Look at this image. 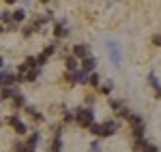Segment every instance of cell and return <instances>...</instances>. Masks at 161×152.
Masks as SVG:
<instances>
[{
    "instance_id": "24",
    "label": "cell",
    "mask_w": 161,
    "mask_h": 152,
    "mask_svg": "<svg viewBox=\"0 0 161 152\" xmlns=\"http://www.w3.org/2000/svg\"><path fill=\"white\" fill-rule=\"evenodd\" d=\"M110 105L114 107V109H120V107H123V103H120V101H116V99H110Z\"/></svg>"
},
{
    "instance_id": "11",
    "label": "cell",
    "mask_w": 161,
    "mask_h": 152,
    "mask_svg": "<svg viewBox=\"0 0 161 152\" xmlns=\"http://www.w3.org/2000/svg\"><path fill=\"white\" fill-rule=\"evenodd\" d=\"M52 152H62V139H60V135H54V141H52Z\"/></svg>"
},
{
    "instance_id": "15",
    "label": "cell",
    "mask_w": 161,
    "mask_h": 152,
    "mask_svg": "<svg viewBox=\"0 0 161 152\" xmlns=\"http://www.w3.org/2000/svg\"><path fill=\"white\" fill-rule=\"evenodd\" d=\"M13 128H15V133H17V135H26V133H28V131H26V124L22 122V120H19V122H17Z\"/></svg>"
},
{
    "instance_id": "9",
    "label": "cell",
    "mask_w": 161,
    "mask_h": 152,
    "mask_svg": "<svg viewBox=\"0 0 161 152\" xmlns=\"http://www.w3.org/2000/svg\"><path fill=\"white\" fill-rule=\"evenodd\" d=\"M73 77H75V84H88V73H84V71H75Z\"/></svg>"
},
{
    "instance_id": "13",
    "label": "cell",
    "mask_w": 161,
    "mask_h": 152,
    "mask_svg": "<svg viewBox=\"0 0 161 152\" xmlns=\"http://www.w3.org/2000/svg\"><path fill=\"white\" fill-rule=\"evenodd\" d=\"M26 112L30 114V118H32V120H37V122H41V120H43V116L39 114V112L35 109V107H26Z\"/></svg>"
},
{
    "instance_id": "14",
    "label": "cell",
    "mask_w": 161,
    "mask_h": 152,
    "mask_svg": "<svg viewBox=\"0 0 161 152\" xmlns=\"http://www.w3.org/2000/svg\"><path fill=\"white\" fill-rule=\"evenodd\" d=\"M88 84H90V86H101V77L97 75V73H90V75H88Z\"/></svg>"
},
{
    "instance_id": "27",
    "label": "cell",
    "mask_w": 161,
    "mask_h": 152,
    "mask_svg": "<svg viewBox=\"0 0 161 152\" xmlns=\"http://www.w3.org/2000/svg\"><path fill=\"white\" fill-rule=\"evenodd\" d=\"M90 150H92V152H99V141H92V144H90Z\"/></svg>"
},
{
    "instance_id": "8",
    "label": "cell",
    "mask_w": 161,
    "mask_h": 152,
    "mask_svg": "<svg viewBox=\"0 0 161 152\" xmlns=\"http://www.w3.org/2000/svg\"><path fill=\"white\" fill-rule=\"evenodd\" d=\"M64 66H67L69 73H75V71H77V58H75V56H69V58L64 60Z\"/></svg>"
},
{
    "instance_id": "17",
    "label": "cell",
    "mask_w": 161,
    "mask_h": 152,
    "mask_svg": "<svg viewBox=\"0 0 161 152\" xmlns=\"http://www.w3.org/2000/svg\"><path fill=\"white\" fill-rule=\"evenodd\" d=\"M47 60H50V58H47L45 54H39V56H37V66H43V64L47 62Z\"/></svg>"
},
{
    "instance_id": "19",
    "label": "cell",
    "mask_w": 161,
    "mask_h": 152,
    "mask_svg": "<svg viewBox=\"0 0 161 152\" xmlns=\"http://www.w3.org/2000/svg\"><path fill=\"white\" fill-rule=\"evenodd\" d=\"M118 116H120V118H125V120H129V116H131V112H129L127 107H120V109H118Z\"/></svg>"
},
{
    "instance_id": "12",
    "label": "cell",
    "mask_w": 161,
    "mask_h": 152,
    "mask_svg": "<svg viewBox=\"0 0 161 152\" xmlns=\"http://www.w3.org/2000/svg\"><path fill=\"white\" fill-rule=\"evenodd\" d=\"M13 105H15V107H24V105H26L24 94H19V92H17V94L13 97Z\"/></svg>"
},
{
    "instance_id": "26",
    "label": "cell",
    "mask_w": 161,
    "mask_h": 152,
    "mask_svg": "<svg viewBox=\"0 0 161 152\" xmlns=\"http://www.w3.org/2000/svg\"><path fill=\"white\" fill-rule=\"evenodd\" d=\"M144 152H159V148H157V146H153V144H148V146H146V150Z\"/></svg>"
},
{
    "instance_id": "1",
    "label": "cell",
    "mask_w": 161,
    "mask_h": 152,
    "mask_svg": "<svg viewBox=\"0 0 161 152\" xmlns=\"http://www.w3.org/2000/svg\"><path fill=\"white\" fill-rule=\"evenodd\" d=\"M75 120H77V124L80 127L88 128L92 124V120H95V112L90 109V107H82V109H77L75 112Z\"/></svg>"
},
{
    "instance_id": "20",
    "label": "cell",
    "mask_w": 161,
    "mask_h": 152,
    "mask_svg": "<svg viewBox=\"0 0 161 152\" xmlns=\"http://www.w3.org/2000/svg\"><path fill=\"white\" fill-rule=\"evenodd\" d=\"M0 22H11V11H2L0 13Z\"/></svg>"
},
{
    "instance_id": "16",
    "label": "cell",
    "mask_w": 161,
    "mask_h": 152,
    "mask_svg": "<svg viewBox=\"0 0 161 152\" xmlns=\"http://www.w3.org/2000/svg\"><path fill=\"white\" fill-rule=\"evenodd\" d=\"M99 88H101V92H103V94L108 97V94L112 92V88H114V86H112V81H105V84H101Z\"/></svg>"
},
{
    "instance_id": "28",
    "label": "cell",
    "mask_w": 161,
    "mask_h": 152,
    "mask_svg": "<svg viewBox=\"0 0 161 152\" xmlns=\"http://www.w3.org/2000/svg\"><path fill=\"white\" fill-rule=\"evenodd\" d=\"M7 30H17V24H15V22H9V24H7Z\"/></svg>"
},
{
    "instance_id": "23",
    "label": "cell",
    "mask_w": 161,
    "mask_h": 152,
    "mask_svg": "<svg viewBox=\"0 0 161 152\" xmlns=\"http://www.w3.org/2000/svg\"><path fill=\"white\" fill-rule=\"evenodd\" d=\"M75 120V112H67L64 114V122H73Z\"/></svg>"
},
{
    "instance_id": "18",
    "label": "cell",
    "mask_w": 161,
    "mask_h": 152,
    "mask_svg": "<svg viewBox=\"0 0 161 152\" xmlns=\"http://www.w3.org/2000/svg\"><path fill=\"white\" fill-rule=\"evenodd\" d=\"M54 51H56V43H52V45H47V47L43 50V54H45V56L50 58V56H52V54H54Z\"/></svg>"
},
{
    "instance_id": "6",
    "label": "cell",
    "mask_w": 161,
    "mask_h": 152,
    "mask_svg": "<svg viewBox=\"0 0 161 152\" xmlns=\"http://www.w3.org/2000/svg\"><path fill=\"white\" fill-rule=\"evenodd\" d=\"M54 37L56 39H67L69 37V28L64 24H56V28H54Z\"/></svg>"
},
{
    "instance_id": "29",
    "label": "cell",
    "mask_w": 161,
    "mask_h": 152,
    "mask_svg": "<svg viewBox=\"0 0 161 152\" xmlns=\"http://www.w3.org/2000/svg\"><path fill=\"white\" fill-rule=\"evenodd\" d=\"M2 66H4V58L0 56V69H2Z\"/></svg>"
},
{
    "instance_id": "3",
    "label": "cell",
    "mask_w": 161,
    "mask_h": 152,
    "mask_svg": "<svg viewBox=\"0 0 161 152\" xmlns=\"http://www.w3.org/2000/svg\"><path fill=\"white\" fill-rule=\"evenodd\" d=\"M73 56L77 60H84V58L90 56V47L84 45V43H77V45H73Z\"/></svg>"
},
{
    "instance_id": "22",
    "label": "cell",
    "mask_w": 161,
    "mask_h": 152,
    "mask_svg": "<svg viewBox=\"0 0 161 152\" xmlns=\"http://www.w3.org/2000/svg\"><path fill=\"white\" fill-rule=\"evenodd\" d=\"M7 122H9L11 127H15V124L19 122V116H9V118H7Z\"/></svg>"
},
{
    "instance_id": "2",
    "label": "cell",
    "mask_w": 161,
    "mask_h": 152,
    "mask_svg": "<svg viewBox=\"0 0 161 152\" xmlns=\"http://www.w3.org/2000/svg\"><path fill=\"white\" fill-rule=\"evenodd\" d=\"M116 131H118V122L116 120H108V122L99 124V137H110Z\"/></svg>"
},
{
    "instance_id": "30",
    "label": "cell",
    "mask_w": 161,
    "mask_h": 152,
    "mask_svg": "<svg viewBox=\"0 0 161 152\" xmlns=\"http://www.w3.org/2000/svg\"><path fill=\"white\" fill-rule=\"evenodd\" d=\"M2 30H4V28H2V24H0V32H2Z\"/></svg>"
},
{
    "instance_id": "7",
    "label": "cell",
    "mask_w": 161,
    "mask_h": 152,
    "mask_svg": "<svg viewBox=\"0 0 161 152\" xmlns=\"http://www.w3.org/2000/svg\"><path fill=\"white\" fill-rule=\"evenodd\" d=\"M24 19H26V11L24 9H15V11H11V22L19 24V22H24Z\"/></svg>"
},
{
    "instance_id": "5",
    "label": "cell",
    "mask_w": 161,
    "mask_h": 152,
    "mask_svg": "<svg viewBox=\"0 0 161 152\" xmlns=\"http://www.w3.org/2000/svg\"><path fill=\"white\" fill-rule=\"evenodd\" d=\"M95 66H97V60H95L92 56H88V58H84V60H82V71H84V73H88V75L95 71Z\"/></svg>"
},
{
    "instance_id": "25",
    "label": "cell",
    "mask_w": 161,
    "mask_h": 152,
    "mask_svg": "<svg viewBox=\"0 0 161 152\" xmlns=\"http://www.w3.org/2000/svg\"><path fill=\"white\" fill-rule=\"evenodd\" d=\"M153 45H155V47H161V34H155V37H153Z\"/></svg>"
},
{
    "instance_id": "21",
    "label": "cell",
    "mask_w": 161,
    "mask_h": 152,
    "mask_svg": "<svg viewBox=\"0 0 161 152\" xmlns=\"http://www.w3.org/2000/svg\"><path fill=\"white\" fill-rule=\"evenodd\" d=\"M32 32H35V28H32V26H26L24 30H22V34H24V37H26V39L30 37V34H32Z\"/></svg>"
},
{
    "instance_id": "4",
    "label": "cell",
    "mask_w": 161,
    "mask_h": 152,
    "mask_svg": "<svg viewBox=\"0 0 161 152\" xmlns=\"http://www.w3.org/2000/svg\"><path fill=\"white\" fill-rule=\"evenodd\" d=\"M17 81V77L13 75V73H9V71H0V86L2 88H9V86H13Z\"/></svg>"
},
{
    "instance_id": "10",
    "label": "cell",
    "mask_w": 161,
    "mask_h": 152,
    "mask_svg": "<svg viewBox=\"0 0 161 152\" xmlns=\"http://www.w3.org/2000/svg\"><path fill=\"white\" fill-rule=\"evenodd\" d=\"M17 94V90L13 88V86H9V88H2V94H0V99H13Z\"/></svg>"
}]
</instances>
